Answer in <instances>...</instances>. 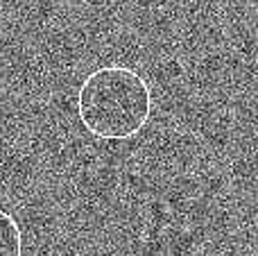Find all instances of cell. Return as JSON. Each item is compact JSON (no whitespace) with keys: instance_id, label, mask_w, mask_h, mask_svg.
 Wrapping results in <instances>:
<instances>
[{"instance_id":"6da1fadb","label":"cell","mask_w":258,"mask_h":256,"mask_svg":"<svg viewBox=\"0 0 258 256\" xmlns=\"http://www.w3.org/2000/svg\"><path fill=\"white\" fill-rule=\"evenodd\" d=\"M77 113L95 139L129 141L152 118L150 84L129 66H100L84 77L77 91Z\"/></svg>"},{"instance_id":"7a4b0ae2","label":"cell","mask_w":258,"mask_h":256,"mask_svg":"<svg viewBox=\"0 0 258 256\" xmlns=\"http://www.w3.org/2000/svg\"><path fill=\"white\" fill-rule=\"evenodd\" d=\"M0 256H23V231L18 222L0 209Z\"/></svg>"},{"instance_id":"3957f363","label":"cell","mask_w":258,"mask_h":256,"mask_svg":"<svg viewBox=\"0 0 258 256\" xmlns=\"http://www.w3.org/2000/svg\"><path fill=\"white\" fill-rule=\"evenodd\" d=\"M89 3H118V0H89Z\"/></svg>"}]
</instances>
